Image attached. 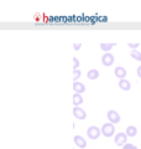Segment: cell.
<instances>
[{
    "mask_svg": "<svg viewBox=\"0 0 141 149\" xmlns=\"http://www.w3.org/2000/svg\"><path fill=\"white\" fill-rule=\"evenodd\" d=\"M78 67H79V60L77 57H73V71L78 70Z\"/></svg>",
    "mask_w": 141,
    "mask_h": 149,
    "instance_id": "e0dca14e",
    "label": "cell"
},
{
    "mask_svg": "<svg viewBox=\"0 0 141 149\" xmlns=\"http://www.w3.org/2000/svg\"><path fill=\"white\" fill-rule=\"evenodd\" d=\"M123 149H138L136 148V146H134V144H125V146L123 147Z\"/></svg>",
    "mask_w": 141,
    "mask_h": 149,
    "instance_id": "ac0fdd59",
    "label": "cell"
},
{
    "mask_svg": "<svg viewBox=\"0 0 141 149\" xmlns=\"http://www.w3.org/2000/svg\"><path fill=\"white\" fill-rule=\"evenodd\" d=\"M100 133H102V130L98 128V127H95V125H91V127L88 128V130H87V136H88V138L89 139H98L99 138V136H100Z\"/></svg>",
    "mask_w": 141,
    "mask_h": 149,
    "instance_id": "7a4b0ae2",
    "label": "cell"
},
{
    "mask_svg": "<svg viewBox=\"0 0 141 149\" xmlns=\"http://www.w3.org/2000/svg\"><path fill=\"white\" fill-rule=\"evenodd\" d=\"M106 117H108V119H109V122L113 123V124H116V123L120 122V116H119V113H118L116 111H113V109L108 111Z\"/></svg>",
    "mask_w": 141,
    "mask_h": 149,
    "instance_id": "5b68a950",
    "label": "cell"
},
{
    "mask_svg": "<svg viewBox=\"0 0 141 149\" xmlns=\"http://www.w3.org/2000/svg\"><path fill=\"white\" fill-rule=\"evenodd\" d=\"M102 133H103V136L104 137H113L114 136V133H115V127H114V124L110 123V122H108V123H104L103 124V127H102Z\"/></svg>",
    "mask_w": 141,
    "mask_h": 149,
    "instance_id": "6da1fadb",
    "label": "cell"
},
{
    "mask_svg": "<svg viewBox=\"0 0 141 149\" xmlns=\"http://www.w3.org/2000/svg\"><path fill=\"white\" fill-rule=\"evenodd\" d=\"M81 47H82V44H74V45H73V49L76 50V51H78Z\"/></svg>",
    "mask_w": 141,
    "mask_h": 149,
    "instance_id": "ffe728a7",
    "label": "cell"
},
{
    "mask_svg": "<svg viewBox=\"0 0 141 149\" xmlns=\"http://www.w3.org/2000/svg\"><path fill=\"white\" fill-rule=\"evenodd\" d=\"M116 44H100V49L103 51H105V52H109V51L114 47Z\"/></svg>",
    "mask_w": 141,
    "mask_h": 149,
    "instance_id": "9a60e30c",
    "label": "cell"
},
{
    "mask_svg": "<svg viewBox=\"0 0 141 149\" xmlns=\"http://www.w3.org/2000/svg\"><path fill=\"white\" fill-rule=\"evenodd\" d=\"M138 76L141 78V66H139V67H138Z\"/></svg>",
    "mask_w": 141,
    "mask_h": 149,
    "instance_id": "44dd1931",
    "label": "cell"
},
{
    "mask_svg": "<svg viewBox=\"0 0 141 149\" xmlns=\"http://www.w3.org/2000/svg\"><path fill=\"white\" fill-rule=\"evenodd\" d=\"M139 45H140L139 42H135V44H131V42H130V44H128L129 47H130V49H133V50H136V49H138V47H139Z\"/></svg>",
    "mask_w": 141,
    "mask_h": 149,
    "instance_id": "d6986e66",
    "label": "cell"
},
{
    "mask_svg": "<svg viewBox=\"0 0 141 149\" xmlns=\"http://www.w3.org/2000/svg\"><path fill=\"white\" fill-rule=\"evenodd\" d=\"M114 142L116 146H119V147H124L125 144H128V136H126V133H118L115 134V137H114Z\"/></svg>",
    "mask_w": 141,
    "mask_h": 149,
    "instance_id": "3957f363",
    "label": "cell"
},
{
    "mask_svg": "<svg viewBox=\"0 0 141 149\" xmlns=\"http://www.w3.org/2000/svg\"><path fill=\"white\" fill-rule=\"evenodd\" d=\"M73 116L76 117L77 119H81V120H84L87 118V113L86 111L82 109L81 107H74L73 108Z\"/></svg>",
    "mask_w": 141,
    "mask_h": 149,
    "instance_id": "8992f818",
    "label": "cell"
},
{
    "mask_svg": "<svg viewBox=\"0 0 141 149\" xmlns=\"http://www.w3.org/2000/svg\"><path fill=\"white\" fill-rule=\"evenodd\" d=\"M87 77H88V80H97L98 77H99V71L95 68H92V70H89L88 73H87Z\"/></svg>",
    "mask_w": 141,
    "mask_h": 149,
    "instance_id": "30bf717a",
    "label": "cell"
},
{
    "mask_svg": "<svg viewBox=\"0 0 141 149\" xmlns=\"http://www.w3.org/2000/svg\"><path fill=\"white\" fill-rule=\"evenodd\" d=\"M126 136L128 137H135L136 134H138V129H136L135 125H129L128 128H126Z\"/></svg>",
    "mask_w": 141,
    "mask_h": 149,
    "instance_id": "7c38bea8",
    "label": "cell"
},
{
    "mask_svg": "<svg viewBox=\"0 0 141 149\" xmlns=\"http://www.w3.org/2000/svg\"><path fill=\"white\" fill-rule=\"evenodd\" d=\"M119 87L121 88L123 91H129L131 88V83L128 81V80H119Z\"/></svg>",
    "mask_w": 141,
    "mask_h": 149,
    "instance_id": "8fae6325",
    "label": "cell"
},
{
    "mask_svg": "<svg viewBox=\"0 0 141 149\" xmlns=\"http://www.w3.org/2000/svg\"><path fill=\"white\" fill-rule=\"evenodd\" d=\"M83 103V97L82 95H78V93H74L73 95V104L76 107H79V104Z\"/></svg>",
    "mask_w": 141,
    "mask_h": 149,
    "instance_id": "4fadbf2b",
    "label": "cell"
},
{
    "mask_svg": "<svg viewBox=\"0 0 141 149\" xmlns=\"http://www.w3.org/2000/svg\"><path fill=\"white\" fill-rule=\"evenodd\" d=\"M114 61H115L114 55H111L110 52H105L104 55L102 56V63L104 65V66H106V67L111 66V65L114 63Z\"/></svg>",
    "mask_w": 141,
    "mask_h": 149,
    "instance_id": "277c9868",
    "label": "cell"
},
{
    "mask_svg": "<svg viewBox=\"0 0 141 149\" xmlns=\"http://www.w3.org/2000/svg\"><path fill=\"white\" fill-rule=\"evenodd\" d=\"M73 141H74V144H76L78 148L83 149V148L87 147V141H86V139H84L83 137H81V136H74Z\"/></svg>",
    "mask_w": 141,
    "mask_h": 149,
    "instance_id": "52a82bcc",
    "label": "cell"
},
{
    "mask_svg": "<svg viewBox=\"0 0 141 149\" xmlns=\"http://www.w3.org/2000/svg\"><path fill=\"white\" fill-rule=\"evenodd\" d=\"M73 91L76 92V93H78V95H82V93L86 91V86H84L83 83L77 81V82L73 83Z\"/></svg>",
    "mask_w": 141,
    "mask_h": 149,
    "instance_id": "9c48e42d",
    "label": "cell"
},
{
    "mask_svg": "<svg viewBox=\"0 0 141 149\" xmlns=\"http://www.w3.org/2000/svg\"><path fill=\"white\" fill-rule=\"evenodd\" d=\"M130 56L134 60H136V61H141V52H140V51H138V50H131Z\"/></svg>",
    "mask_w": 141,
    "mask_h": 149,
    "instance_id": "5bb4252c",
    "label": "cell"
},
{
    "mask_svg": "<svg viewBox=\"0 0 141 149\" xmlns=\"http://www.w3.org/2000/svg\"><path fill=\"white\" fill-rule=\"evenodd\" d=\"M114 74L119 78V80H124L125 76H126V70L121 66H118L115 70H114Z\"/></svg>",
    "mask_w": 141,
    "mask_h": 149,
    "instance_id": "ba28073f",
    "label": "cell"
},
{
    "mask_svg": "<svg viewBox=\"0 0 141 149\" xmlns=\"http://www.w3.org/2000/svg\"><path fill=\"white\" fill-rule=\"evenodd\" d=\"M79 77H81V71H79V70H74L73 71V81L77 82V80H79Z\"/></svg>",
    "mask_w": 141,
    "mask_h": 149,
    "instance_id": "2e32d148",
    "label": "cell"
}]
</instances>
